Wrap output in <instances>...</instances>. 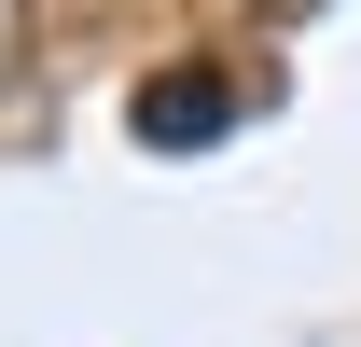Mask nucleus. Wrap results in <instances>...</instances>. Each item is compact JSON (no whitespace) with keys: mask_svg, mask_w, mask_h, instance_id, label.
<instances>
[{"mask_svg":"<svg viewBox=\"0 0 361 347\" xmlns=\"http://www.w3.org/2000/svg\"><path fill=\"white\" fill-rule=\"evenodd\" d=\"M126 126H139V153H209V139L236 126V84L223 70H153V84L126 97Z\"/></svg>","mask_w":361,"mask_h":347,"instance_id":"f257e3e1","label":"nucleus"},{"mask_svg":"<svg viewBox=\"0 0 361 347\" xmlns=\"http://www.w3.org/2000/svg\"><path fill=\"white\" fill-rule=\"evenodd\" d=\"M28 70V0H0V84Z\"/></svg>","mask_w":361,"mask_h":347,"instance_id":"f03ea898","label":"nucleus"}]
</instances>
